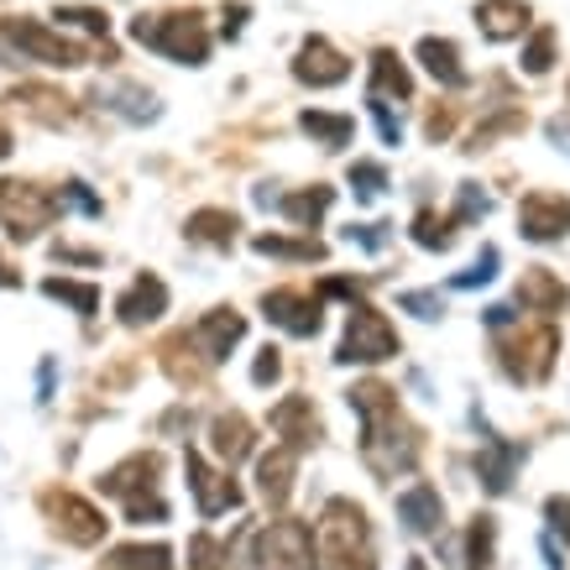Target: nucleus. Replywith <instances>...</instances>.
<instances>
[{
  "label": "nucleus",
  "mask_w": 570,
  "mask_h": 570,
  "mask_svg": "<svg viewBox=\"0 0 570 570\" xmlns=\"http://www.w3.org/2000/svg\"><path fill=\"white\" fill-rule=\"evenodd\" d=\"M550 141L560 147V153L570 157V121H550Z\"/></svg>",
  "instance_id": "37998d69"
},
{
  "label": "nucleus",
  "mask_w": 570,
  "mask_h": 570,
  "mask_svg": "<svg viewBox=\"0 0 570 570\" xmlns=\"http://www.w3.org/2000/svg\"><path fill=\"white\" fill-rule=\"evenodd\" d=\"M409 570H430V566H424V560H409Z\"/></svg>",
  "instance_id": "09e8293b"
},
{
  "label": "nucleus",
  "mask_w": 570,
  "mask_h": 570,
  "mask_svg": "<svg viewBox=\"0 0 570 570\" xmlns=\"http://www.w3.org/2000/svg\"><path fill=\"white\" fill-rule=\"evenodd\" d=\"M487 209H492V199H487L476 184H461V209H455L450 220H455V225H461V220H476V215H487Z\"/></svg>",
  "instance_id": "e433bc0d"
},
{
  "label": "nucleus",
  "mask_w": 570,
  "mask_h": 570,
  "mask_svg": "<svg viewBox=\"0 0 570 570\" xmlns=\"http://www.w3.org/2000/svg\"><path fill=\"white\" fill-rule=\"evenodd\" d=\"M294 466H298V445H283V450H273V455H262L257 482L273 502H288V487H294L288 476H294Z\"/></svg>",
  "instance_id": "412c9836"
},
{
  "label": "nucleus",
  "mask_w": 570,
  "mask_h": 570,
  "mask_svg": "<svg viewBox=\"0 0 570 570\" xmlns=\"http://www.w3.org/2000/svg\"><path fill=\"white\" fill-rule=\"evenodd\" d=\"M476 21H482V32L492 37V42H508V37H523L529 6H523V0H482V6H476Z\"/></svg>",
  "instance_id": "2eb2a0df"
},
{
  "label": "nucleus",
  "mask_w": 570,
  "mask_h": 570,
  "mask_svg": "<svg viewBox=\"0 0 570 570\" xmlns=\"http://www.w3.org/2000/svg\"><path fill=\"white\" fill-rule=\"evenodd\" d=\"M257 252L262 257H294V262H320L325 246L320 242H283V236H257Z\"/></svg>",
  "instance_id": "c85d7f7f"
},
{
  "label": "nucleus",
  "mask_w": 570,
  "mask_h": 570,
  "mask_svg": "<svg viewBox=\"0 0 570 570\" xmlns=\"http://www.w3.org/2000/svg\"><path fill=\"white\" fill-rule=\"evenodd\" d=\"M37 397H42V403L52 397V362H42V372H37Z\"/></svg>",
  "instance_id": "c03bdc74"
},
{
  "label": "nucleus",
  "mask_w": 570,
  "mask_h": 570,
  "mask_svg": "<svg viewBox=\"0 0 570 570\" xmlns=\"http://www.w3.org/2000/svg\"><path fill=\"white\" fill-rule=\"evenodd\" d=\"M42 508H48L52 529L69 539V544H95V539L105 534V519L89 508L85 498H73V492H48V498H42Z\"/></svg>",
  "instance_id": "423d86ee"
},
{
  "label": "nucleus",
  "mask_w": 570,
  "mask_h": 570,
  "mask_svg": "<svg viewBox=\"0 0 570 570\" xmlns=\"http://www.w3.org/2000/svg\"><path fill=\"white\" fill-rule=\"evenodd\" d=\"M544 566H550V570H566V566H560V554H554V544H544Z\"/></svg>",
  "instance_id": "49530a36"
},
{
  "label": "nucleus",
  "mask_w": 570,
  "mask_h": 570,
  "mask_svg": "<svg viewBox=\"0 0 570 570\" xmlns=\"http://www.w3.org/2000/svg\"><path fill=\"white\" fill-rule=\"evenodd\" d=\"M519 298H523V304H534V309H544V314H554V309H566V283H560V277H550L544 267H539V273L523 277Z\"/></svg>",
  "instance_id": "393cba45"
},
{
  "label": "nucleus",
  "mask_w": 570,
  "mask_h": 570,
  "mask_svg": "<svg viewBox=\"0 0 570 570\" xmlns=\"http://www.w3.org/2000/svg\"><path fill=\"white\" fill-rule=\"evenodd\" d=\"M209 434H215V455H220L225 466H236V461L252 455V424L242 414H220Z\"/></svg>",
  "instance_id": "aec40b11"
},
{
  "label": "nucleus",
  "mask_w": 570,
  "mask_h": 570,
  "mask_svg": "<svg viewBox=\"0 0 570 570\" xmlns=\"http://www.w3.org/2000/svg\"><path fill=\"white\" fill-rule=\"evenodd\" d=\"M492 277H498V246H487L482 257H476V267L455 277V288H482V283H492Z\"/></svg>",
  "instance_id": "c9c22d12"
},
{
  "label": "nucleus",
  "mask_w": 570,
  "mask_h": 570,
  "mask_svg": "<svg viewBox=\"0 0 570 570\" xmlns=\"http://www.w3.org/2000/svg\"><path fill=\"white\" fill-rule=\"evenodd\" d=\"M242 314L236 309H215L209 320H199V325L189 330V346L205 356V362H225L230 356V346L242 341Z\"/></svg>",
  "instance_id": "9d476101"
},
{
  "label": "nucleus",
  "mask_w": 570,
  "mask_h": 570,
  "mask_svg": "<svg viewBox=\"0 0 570 570\" xmlns=\"http://www.w3.org/2000/svg\"><path fill=\"white\" fill-rule=\"evenodd\" d=\"M397 519H403V529L409 534H434L440 523H445V502H440V492L434 487H409L403 498H397Z\"/></svg>",
  "instance_id": "f8f14e48"
},
{
  "label": "nucleus",
  "mask_w": 570,
  "mask_h": 570,
  "mask_svg": "<svg viewBox=\"0 0 570 570\" xmlns=\"http://www.w3.org/2000/svg\"><path fill=\"white\" fill-rule=\"evenodd\" d=\"M298 126H304L320 147H330V153H341V147L351 141V131H356V121H351V116H330V110H304V121H298Z\"/></svg>",
  "instance_id": "b1692460"
},
{
  "label": "nucleus",
  "mask_w": 570,
  "mask_h": 570,
  "mask_svg": "<svg viewBox=\"0 0 570 570\" xmlns=\"http://www.w3.org/2000/svg\"><path fill=\"white\" fill-rule=\"evenodd\" d=\"M492 539H498V523L476 519V529H471V570H492Z\"/></svg>",
  "instance_id": "473e14b6"
},
{
  "label": "nucleus",
  "mask_w": 570,
  "mask_h": 570,
  "mask_svg": "<svg viewBox=\"0 0 570 570\" xmlns=\"http://www.w3.org/2000/svg\"><path fill=\"white\" fill-rule=\"evenodd\" d=\"M131 37H137L141 48L174 58V63H205L209 58V32H205V21L194 17V11H178V17H163V21L141 17L137 27H131Z\"/></svg>",
  "instance_id": "f257e3e1"
},
{
  "label": "nucleus",
  "mask_w": 570,
  "mask_h": 570,
  "mask_svg": "<svg viewBox=\"0 0 570 570\" xmlns=\"http://www.w3.org/2000/svg\"><path fill=\"white\" fill-rule=\"evenodd\" d=\"M277 372H283V362H277V351L267 346V351L257 356V366H252V382H257V387H267V382H273Z\"/></svg>",
  "instance_id": "ea45409f"
},
{
  "label": "nucleus",
  "mask_w": 570,
  "mask_h": 570,
  "mask_svg": "<svg viewBox=\"0 0 570 570\" xmlns=\"http://www.w3.org/2000/svg\"><path fill=\"white\" fill-rule=\"evenodd\" d=\"M63 199H69L73 209H85V215H100V199H95V194H89L85 184H79V178H73L69 189H63Z\"/></svg>",
  "instance_id": "a19ab883"
},
{
  "label": "nucleus",
  "mask_w": 570,
  "mask_h": 570,
  "mask_svg": "<svg viewBox=\"0 0 570 570\" xmlns=\"http://www.w3.org/2000/svg\"><path fill=\"white\" fill-rule=\"evenodd\" d=\"M455 220H434V215H419L414 220V242L424 246V252H445L450 242H455V230H450Z\"/></svg>",
  "instance_id": "c756f323"
},
{
  "label": "nucleus",
  "mask_w": 570,
  "mask_h": 570,
  "mask_svg": "<svg viewBox=\"0 0 570 570\" xmlns=\"http://www.w3.org/2000/svg\"><path fill=\"white\" fill-rule=\"evenodd\" d=\"M58 21H73L85 32H110V17H105L100 6H58Z\"/></svg>",
  "instance_id": "f704fd0d"
},
{
  "label": "nucleus",
  "mask_w": 570,
  "mask_h": 570,
  "mask_svg": "<svg viewBox=\"0 0 570 570\" xmlns=\"http://www.w3.org/2000/svg\"><path fill=\"white\" fill-rule=\"evenodd\" d=\"M372 95H387V100H409L414 95V79L397 63L393 52H372Z\"/></svg>",
  "instance_id": "5701e85b"
},
{
  "label": "nucleus",
  "mask_w": 570,
  "mask_h": 570,
  "mask_svg": "<svg viewBox=\"0 0 570 570\" xmlns=\"http://www.w3.org/2000/svg\"><path fill=\"white\" fill-rule=\"evenodd\" d=\"M0 37L21 52V58H32V63H48V69H79L85 63V48H73L69 37L48 32L42 21H27V17H11L0 27Z\"/></svg>",
  "instance_id": "20e7f679"
},
{
  "label": "nucleus",
  "mask_w": 570,
  "mask_h": 570,
  "mask_svg": "<svg viewBox=\"0 0 570 570\" xmlns=\"http://www.w3.org/2000/svg\"><path fill=\"white\" fill-rule=\"evenodd\" d=\"M519 461H523V445H502V440L482 445V455H476V471H482L487 492H508V487H513V471H519Z\"/></svg>",
  "instance_id": "dca6fc26"
},
{
  "label": "nucleus",
  "mask_w": 570,
  "mask_h": 570,
  "mask_svg": "<svg viewBox=\"0 0 570 570\" xmlns=\"http://www.w3.org/2000/svg\"><path fill=\"white\" fill-rule=\"evenodd\" d=\"M366 461L377 476H397V471H414L419 461V445H414V430L397 424V409L387 414L366 419Z\"/></svg>",
  "instance_id": "7ed1b4c3"
},
{
  "label": "nucleus",
  "mask_w": 570,
  "mask_h": 570,
  "mask_svg": "<svg viewBox=\"0 0 570 570\" xmlns=\"http://www.w3.org/2000/svg\"><path fill=\"white\" fill-rule=\"evenodd\" d=\"M184 466H189V487H194V498H199V513H205V519H215V513H225V508H236V502H242V492L225 482V476H215L199 455H189Z\"/></svg>",
  "instance_id": "ddd939ff"
},
{
  "label": "nucleus",
  "mask_w": 570,
  "mask_h": 570,
  "mask_svg": "<svg viewBox=\"0 0 570 570\" xmlns=\"http://www.w3.org/2000/svg\"><path fill=\"white\" fill-rule=\"evenodd\" d=\"M409 314H419V320H440L445 314V304H440V294H403L397 298Z\"/></svg>",
  "instance_id": "4c0bfd02"
},
{
  "label": "nucleus",
  "mask_w": 570,
  "mask_h": 570,
  "mask_svg": "<svg viewBox=\"0 0 570 570\" xmlns=\"http://www.w3.org/2000/svg\"><path fill=\"white\" fill-rule=\"evenodd\" d=\"M17 283H21V277L6 267V257H0V288H17Z\"/></svg>",
  "instance_id": "a18cd8bd"
},
{
  "label": "nucleus",
  "mask_w": 570,
  "mask_h": 570,
  "mask_svg": "<svg viewBox=\"0 0 570 570\" xmlns=\"http://www.w3.org/2000/svg\"><path fill=\"white\" fill-rule=\"evenodd\" d=\"M262 566L267 570H314V534L304 523H273V534H262Z\"/></svg>",
  "instance_id": "0eeeda50"
},
{
  "label": "nucleus",
  "mask_w": 570,
  "mask_h": 570,
  "mask_svg": "<svg viewBox=\"0 0 570 570\" xmlns=\"http://www.w3.org/2000/svg\"><path fill=\"white\" fill-rule=\"evenodd\" d=\"M387 356H397V335H393V325L382 320L377 309H351V325H346V341H341V356L335 362H346V366H377V362H387Z\"/></svg>",
  "instance_id": "39448f33"
},
{
  "label": "nucleus",
  "mask_w": 570,
  "mask_h": 570,
  "mask_svg": "<svg viewBox=\"0 0 570 570\" xmlns=\"http://www.w3.org/2000/svg\"><path fill=\"white\" fill-rule=\"evenodd\" d=\"M11 153V131H6V126H0V157Z\"/></svg>",
  "instance_id": "de8ad7c7"
},
{
  "label": "nucleus",
  "mask_w": 570,
  "mask_h": 570,
  "mask_svg": "<svg viewBox=\"0 0 570 570\" xmlns=\"http://www.w3.org/2000/svg\"><path fill=\"white\" fill-rule=\"evenodd\" d=\"M550 63H554V32H550V27H539V32L529 37V48H523V69L544 73Z\"/></svg>",
  "instance_id": "2f4dec72"
},
{
  "label": "nucleus",
  "mask_w": 570,
  "mask_h": 570,
  "mask_svg": "<svg viewBox=\"0 0 570 570\" xmlns=\"http://www.w3.org/2000/svg\"><path fill=\"white\" fill-rule=\"evenodd\" d=\"M42 288H48V298H63V304H73V309L85 314V320L100 309V294H95L89 283H63V277H48Z\"/></svg>",
  "instance_id": "cd10ccee"
},
{
  "label": "nucleus",
  "mask_w": 570,
  "mask_h": 570,
  "mask_svg": "<svg viewBox=\"0 0 570 570\" xmlns=\"http://www.w3.org/2000/svg\"><path fill=\"white\" fill-rule=\"evenodd\" d=\"M346 236L351 242H362L366 252H382V246H387V225H351Z\"/></svg>",
  "instance_id": "58836bf2"
},
{
  "label": "nucleus",
  "mask_w": 570,
  "mask_h": 570,
  "mask_svg": "<svg viewBox=\"0 0 570 570\" xmlns=\"http://www.w3.org/2000/svg\"><path fill=\"white\" fill-rule=\"evenodd\" d=\"M294 79H298V85H314V89L346 85V79H351V63H346V58H341V52H335V48H330L325 37H309V42L298 48Z\"/></svg>",
  "instance_id": "1a4fd4ad"
},
{
  "label": "nucleus",
  "mask_w": 570,
  "mask_h": 570,
  "mask_svg": "<svg viewBox=\"0 0 570 570\" xmlns=\"http://www.w3.org/2000/svg\"><path fill=\"white\" fill-rule=\"evenodd\" d=\"M550 523H554V534H566V544H570V498H550Z\"/></svg>",
  "instance_id": "79ce46f5"
},
{
  "label": "nucleus",
  "mask_w": 570,
  "mask_h": 570,
  "mask_svg": "<svg viewBox=\"0 0 570 570\" xmlns=\"http://www.w3.org/2000/svg\"><path fill=\"white\" fill-rule=\"evenodd\" d=\"M366 105H372V116H377L382 141H387V147H397V141H403V121L393 116V100H387V95H366Z\"/></svg>",
  "instance_id": "72a5a7b5"
},
{
  "label": "nucleus",
  "mask_w": 570,
  "mask_h": 570,
  "mask_svg": "<svg viewBox=\"0 0 570 570\" xmlns=\"http://www.w3.org/2000/svg\"><path fill=\"white\" fill-rule=\"evenodd\" d=\"M351 189H356V199H377L387 189V168L382 163H351Z\"/></svg>",
  "instance_id": "7c9ffc66"
},
{
  "label": "nucleus",
  "mask_w": 570,
  "mask_h": 570,
  "mask_svg": "<svg viewBox=\"0 0 570 570\" xmlns=\"http://www.w3.org/2000/svg\"><path fill=\"white\" fill-rule=\"evenodd\" d=\"M419 63L440 79V85L450 89H466V69H461V52H455V42H445V37H424L419 42Z\"/></svg>",
  "instance_id": "f3484780"
},
{
  "label": "nucleus",
  "mask_w": 570,
  "mask_h": 570,
  "mask_svg": "<svg viewBox=\"0 0 570 570\" xmlns=\"http://www.w3.org/2000/svg\"><path fill=\"white\" fill-rule=\"evenodd\" d=\"M519 225L529 242H560V236H570V199L566 194H529L519 209Z\"/></svg>",
  "instance_id": "6e6552de"
},
{
  "label": "nucleus",
  "mask_w": 570,
  "mask_h": 570,
  "mask_svg": "<svg viewBox=\"0 0 570 570\" xmlns=\"http://www.w3.org/2000/svg\"><path fill=\"white\" fill-rule=\"evenodd\" d=\"M189 236L194 242L230 246V236H236V215H225V209H199V215L189 220Z\"/></svg>",
  "instance_id": "a878e982"
},
{
  "label": "nucleus",
  "mask_w": 570,
  "mask_h": 570,
  "mask_svg": "<svg viewBox=\"0 0 570 570\" xmlns=\"http://www.w3.org/2000/svg\"><path fill=\"white\" fill-rule=\"evenodd\" d=\"M163 309H168V288H163L157 277H137L121 294V304H116V314H121L126 325H147V320H157Z\"/></svg>",
  "instance_id": "4468645a"
},
{
  "label": "nucleus",
  "mask_w": 570,
  "mask_h": 570,
  "mask_svg": "<svg viewBox=\"0 0 570 570\" xmlns=\"http://www.w3.org/2000/svg\"><path fill=\"white\" fill-rule=\"evenodd\" d=\"M58 205H63V199L42 194L37 184H21V178H6V184H0V225L11 230V242H32L37 230H48Z\"/></svg>",
  "instance_id": "f03ea898"
},
{
  "label": "nucleus",
  "mask_w": 570,
  "mask_h": 570,
  "mask_svg": "<svg viewBox=\"0 0 570 570\" xmlns=\"http://www.w3.org/2000/svg\"><path fill=\"white\" fill-rule=\"evenodd\" d=\"M330 199H335L330 189H309V194H294V199H277V209H283L288 220H298V225H314L330 209Z\"/></svg>",
  "instance_id": "bb28decb"
},
{
  "label": "nucleus",
  "mask_w": 570,
  "mask_h": 570,
  "mask_svg": "<svg viewBox=\"0 0 570 570\" xmlns=\"http://www.w3.org/2000/svg\"><path fill=\"white\" fill-rule=\"evenodd\" d=\"M262 309H267V320H273V325H283L288 335H298V341L320 330V304H314V298H304V294H288V288L267 294V298H262Z\"/></svg>",
  "instance_id": "9b49d317"
},
{
  "label": "nucleus",
  "mask_w": 570,
  "mask_h": 570,
  "mask_svg": "<svg viewBox=\"0 0 570 570\" xmlns=\"http://www.w3.org/2000/svg\"><path fill=\"white\" fill-rule=\"evenodd\" d=\"M100 105L105 110H116V116H126V121H157V100L147 95L141 85H105L100 89Z\"/></svg>",
  "instance_id": "a211bd4d"
},
{
  "label": "nucleus",
  "mask_w": 570,
  "mask_h": 570,
  "mask_svg": "<svg viewBox=\"0 0 570 570\" xmlns=\"http://www.w3.org/2000/svg\"><path fill=\"white\" fill-rule=\"evenodd\" d=\"M105 570H174V550L168 544H121L105 554Z\"/></svg>",
  "instance_id": "4be33fe9"
},
{
  "label": "nucleus",
  "mask_w": 570,
  "mask_h": 570,
  "mask_svg": "<svg viewBox=\"0 0 570 570\" xmlns=\"http://www.w3.org/2000/svg\"><path fill=\"white\" fill-rule=\"evenodd\" d=\"M273 430L283 434L288 445H309L314 434H320V419H314V409L304 397H288L283 409H273Z\"/></svg>",
  "instance_id": "6ab92c4d"
}]
</instances>
